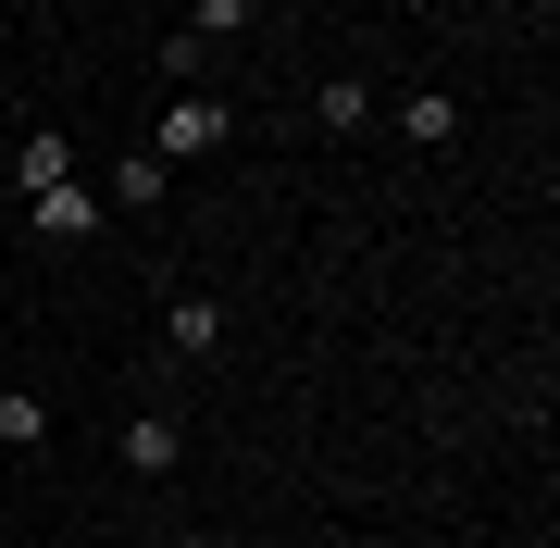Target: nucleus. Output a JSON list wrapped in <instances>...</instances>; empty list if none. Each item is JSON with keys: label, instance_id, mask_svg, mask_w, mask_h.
<instances>
[{"label": "nucleus", "instance_id": "1", "mask_svg": "<svg viewBox=\"0 0 560 548\" xmlns=\"http://www.w3.org/2000/svg\"><path fill=\"white\" fill-rule=\"evenodd\" d=\"M200 150H224V101H212V88H187V101L162 113V163H200Z\"/></svg>", "mask_w": 560, "mask_h": 548}, {"label": "nucleus", "instance_id": "7", "mask_svg": "<svg viewBox=\"0 0 560 548\" xmlns=\"http://www.w3.org/2000/svg\"><path fill=\"white\" fill-rule=\"evenodd\" d=\"M399 125H411V138H423V150H448V138H460V101H448V88H423V101H411Z\"/></svg>", "mask_w": 560, "mask_h": 548}, {"label": "nucleus", "instance_id": "5", "mask_svg": "<svg viewBox=\"0 0 560 548\" xmlns=\"http://www.w3.org/2000/svg\"><path fill=\"white\" fill-rule=\"evenodd\" d=\"M175 411H138V424H125V474H175Z\"/></svg>", "mask_w": 560, "mask_h": 548}, {"label": "nucleus", "instance_id": "9", "mask_svg": "<svg viewBox=\"0 0 560 548\" xmlns=\"http://www.w3.org/2000/svg\"><path fill=\"white\" fill-rule=\"evenodd\" d=\"M324 125H337V138H349V125H374V88H361V75H324Z\"/></svg>", "mask_w": 560, "mask_h": 548}, {"label": "nucleus", "instance_id": "10", "mask_svg": "<svg viewBox=\"0 0 560 548\" xmlns=\"http://www.w3.org/2000/svg\"><path fill=\"white\" fill-rule=\"evenodd\" d=\"M175 548H212V536H175Z\"/></svg>", "mask_w": 560, "mask_h": 548}, {"label": "nucleus", "instance_id": "4", "mask_svg": "<svg viewBox=\"0 0 560 548\" xmlns=\"http://www.w3.org/2000/svg\"><path fill=\"white\" fill-rule=\"evenodd\" d=\"M162 337H175V349H187V362H212V349H224V312L200 300V287H187V300H175V312H162Z\"/></svg>", "mask_w": 560, "mask_h": 548}, {"label": "nucleus", "instance_id": "2", "mask_svg": "<svg viewBox=\"0 0 560 548\" xmlns=\"http://www.w3.org/2000/svg\"><path fill=\"white\" fill-rule=\"evenodd\" d=\"M25 200H38V237H88V224H101V187H25Z\"/></svg>", "mask_w": 560, "mask_h": 548}, {"label": "nucleus", "instance_id": "8", "mask_svg": "<svg viewBox=\"0 0 560 548\" xmlns=\"http://www.w3.org/2000/svg\"><path fill=\"white\" fill-rule=\"evenodd\" d=\"M38 436H50V411L25 399V386H0V448H38Z\"/></svg>", "mask_w": 560, "mask_h": 548}, {"label": "nucleus", "instance_id": "3", "mask_svg": "<svg viewBox=\"0 0 560 548\" xmlns=\"http://www.w3.org/2000/svg\"><path fill=\"white\" fill-rule=\"evenodd\" d=\"M162 187H175V163H162V150H125V163H113V187H101V200H113V212H150V200H162Z\"/></svg>", "mask_w": 560, "mask_h": 548}, {"label": "nucleus", "instance_id": "6", "mask_svg": "<svg viewBox=\"0 0 560 548\" xmlns=\"http://www.w3.org/2000/svg\"><path fill=\"white\" fill-rule=\"evenodd\" d=\"M25 187H62V175H75V150H62V125H38V138H25V163H13Z\"/></svg>", "mask_w": 560, "mask_h": 548}]
</instances>
